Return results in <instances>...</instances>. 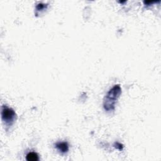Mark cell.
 <instances>
[{"mask_svg": "<svg viewBox=\"0 0 161 161\" xmlns=\"http://www.w3.org/2000/svg\"><path fill=\"white\" fill-rule=\"evenodd\" d=\"M122 93V89L120 85H115L106 94L103 103V106L106 112H112L115 109V103Z\"/></svg>", "mask_w": 161, "mask_h": 161, "instance_id": "obj_1", "label": "cell"}, {"mask_svg": "<svg viewBox=\"0 0 161 161\" xmlns=\"http://www.w3.org/2000/svg\"><path fill=\"white\" fill-rule=\"evenodd\" d=\"M15 116L16 113L13 109L9 108L6 106H2V117L5 124L8 126L12 125L15 121Z\"/></svg>", "mask_w": 161, "mask_h": 161, "instance_id": "obj_2", "label": "cell"}, {"mask_svg": "<svg viewBox=\"0 0 161 161\" xmlns=\"http://www.w3.org/2000/svg\"><path fill=\"white\" fill-rule=\"evenodd\" d=\"M55 147L61 153H66L69 150V145L67 143L65 142L57 143L55 145Z\"/></svg>", "mask_w": 161, "mask_h": 161, "instance_id": "obj_3", "label": "cell"}, {"mask_svg": "<svg viewBox=\"0 0 161 161\" xmlns=\"http://www.w3.org/2000/svg\"><path fill=\"white\" fill-rule=\"evenodd\" d=\"M27 159L29 161H37L38 160V156L35 152H30L27 156Z\"/></svg>", "mask_w": 161, "mask_h": 161, "instance_id": "obj_4", "label": "cell"}, {"mask_svg": "<svg viewBox=\"0 0 161 161\" xmlns=\"http://www.w3.org/2000/svg\"><path fill=\"white\" fill-rule=\"evenodd\" d=\"M46 7H47V5L40 3V4L37 5L36 8H37V11H40V10H43L44 9H45Z\"/></svg>", "mask_w": 161, "mask_h": 161, "instance_id": "obj_5", "label": "cell"}]
</instances>
